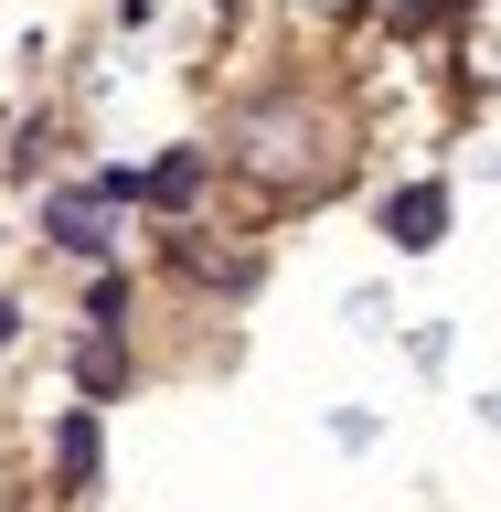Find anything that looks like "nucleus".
I'll use <instances>...</instances> for the list:
<instances>
[{"instance_id":"4","label":"nucleus","mask_w":501,"mask_h":512,"mask_svg":"<svg viewBox=\"0 0 501 512\" xmlns=\"http://www.w3.org/2000/svg\"><path fill=\"white\" fill-rule=\"evenodd\" d=\"M128 192H139V203H192V192H203V150H171L160 171H139Z\"/></svg>"},{"instance_id":"2","label":"nucleus","mask_w":501,"mask_h":512,"mask_svg":"<svg viewBox=\"0 0 501 512\" xmlns=\"http://www.w3.org/2000/svg\"><path fill=\"white\" fill-rule=\"evenodd\" d=\"M246 160L256 171H310V118H288V107L246 118Z\"/></svg>"},{"instance_id":"5","label":"nucleus","mask_w":501,"mask_h":512,"mask_svg":"<svg viewBox=\"0 0 501 512\" xmlns=\"http://www.w3.org/2000/svg\"><path fill=\"white\" fill-rule=\"evenodd\" d=\"M54 470H64V491L96 480V416H64V427H54Z\"/></svg>"},{"instance_id":"1","label":"nucleus","mask_w":501,"mask_h":512,"mask_svg":"<svg viewBox=\"0 0 501 512\" xmlns=\"http://www.w3.org/2000/svg\"><path fill=\"white\" fill-rule=\"evenodd\" d=\"M107 214H118V203H107V192H54V203H43V224H54V246H75V256H107Z\"/></svg>"},{"instance_id":"3","label":"nucleus","mask_w":501,"mask_h":512,"mask_svg":"<svg viewBox=\"0 0 501 512\" xmlns=\"http://www.w3.org/2000/svg\"><path fill=\"white\" fill-rule=\"evenodd\" d=\"M384 224H395V246H406V256H427V246L448 235V192H438V182H406Z\"/></svg>"}]
</instances>
